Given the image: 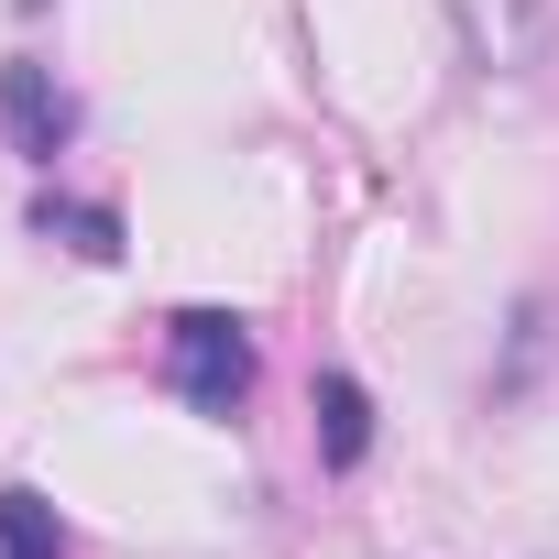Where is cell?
Segmentation results:
<instances>
[{"label": "cell", "instance_id": "cell-4", "mask_svg": "<svg viewBox=\"0 0 559 559\" xmlns=\"http://www.w3.org/2000/svg\"><path fill=\"white\" fill-rule=\"evenodd\" d=\"M362 450H373V395L352 373H319V461L330 472H362Z\"/></svg>", "mask_w": 559, "mask_h": 559}, {"label": "cell", "instance_id": "cell-1", "mask_svg": "<svg viewBox=\"0 0 559 559\" xmlns=\"http://www.w3.org/2000/svg\"><path fill=\"white\" fill-rule=\"evenodd\" d=\"M165 384H176L187 406L230 417V406L252 395V330H241L230 308H187V319L165 330Z\"/></svg>", "mask_w": 559, "mask_h": 559}, {"label": "cell", "instance_id": "cell-6", "mask_svg": "<svg viewBox=\"0 0 559 559\" xmlns=\"http://www.w3.org/2000/svg\"><path fill=\"white\" fill-rule=\"evenodd\" d=\"M0 559H67V526L45 493H0Z\"/></svg>", "mask_w": 559, "mask_h": 559}, {"label": "cell", "instance_id": "cell-2", "mask_svg": "<svg viewBox=\"0 0 559 559\" xmlns=\"http://www.w3.org/2000/svg\"><path fill=\"white\" fill-rule=\"evenodd\" d=\"M0 121H12V143L34 154V165H56L67 154V132H78V99L56 88V67H0Z\"/></svg>", "mask_w": 559, "mask_h": 559}, {"label": "cell", "instance_id": "cell-3", "mask_svg": "<svg viewBox=\"0 0 559 559\" xmlns=\"http://www.w3.org/2000/svg\"><path fill=\"white\" fill-rule=\"evenodd\" d=\"M472 34H483V67L526 78L548 56V0H472Z\"/></svg>", "mask_w": 559, "mask_h": 559}, {"label": "cell", "instance_id": "cell-5", "mask_svg": "<svg viewBox=\"0 0 559 559\" xmlns=\"http://www.w3.org/2000/svg\"><path fill=\"white\" fill-rule=\"evenodd\" d=\"M34 230H45V241H67L78 263H110V252H121V219H110V209H88V198H45V209H34Z\"/></svg>", "mask_w": 559, "mask_h": 559}]
</instances>
